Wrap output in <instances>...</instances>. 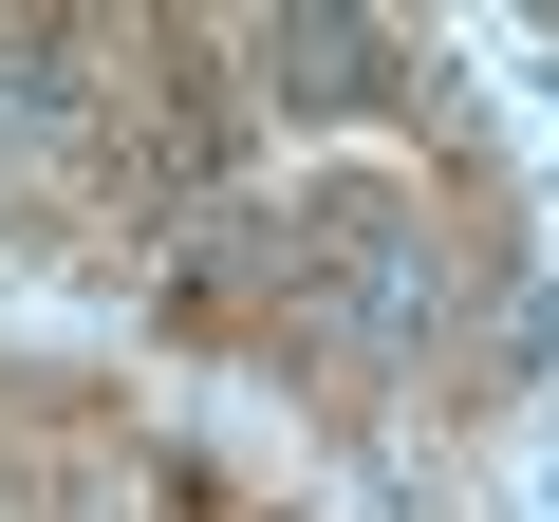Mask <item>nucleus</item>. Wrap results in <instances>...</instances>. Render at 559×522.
Masks as SVG:
<instances>
[{"label": "nucleus", "mask_w": 559, "mask_h": 522, "mask_svg": "<svg viewBox=\"0 0 559 522\" xmlns=\"http://www.w3.org/2000/svg\"><path fill=\"white\" fill-rule=\"evenodd\" d=\"M280 261L336 299V336H429V224H411V205H373V187H355V205H318Z\"/></svg>", "instance_id": "1"}, {"label": "nucleus", "mask_w": 559, "mask_h": 522, "mask_svg": "<svg viewBox=\"0 0 559 522\" xmlns=\"http://www.w3.org/2000/svg\"><path fill=\"white\" fill-rule=\"evenodd\" d=\"M75 150V94H57V57H0V168H57Z\"/></svg>", "instance_id": "3"}, {"label": "nucleus", "mask_w": 559, "mask_h": 522, "mask_svg": "<svg viewBox=\"0 0 559 522\" xmlns=\"http://www.w3.org/2000/svg\"><path fill=\"white\" fill-rule=\"evenodd\" d=\"M261 94L280 112H373L392 94V38L373 20H261Z\"/></svg>", "instance_id": "2"}]
</instances>
